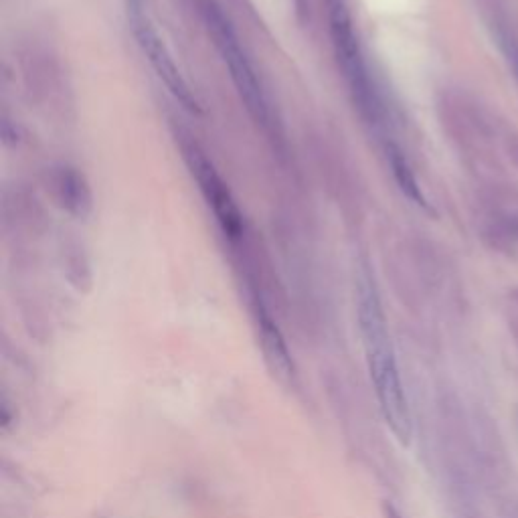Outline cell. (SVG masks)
<instances>
[{
  "label": "cell",
  "mask_w": 518,
  "mask_h": 518,
  "mask_svg": "<svg viewBox=\"0 0 518 518\" xmlns=\"http://www.w3.org/2000/svg\"><path fill=\"white\" fill-rule=\"evenodd\" d=\"M359 324L363 332V342L367 351L371 379L375 383L377 399L387 425L401 444L411 440V413L407 397L401 385L399 369L395 363V353L387 332V320L381 306L379 290L371 272L365 268L359 278Z\"/></svg>",
  "instance_id": "cell-1"
},
{
  "label": "cell",
  "mask_w": 518,
  "mask_h": 518,
  "mask_svg": "<svg viewBox=\"0 0 518 518\" xmlns=\"http://www.w3.org/2000/svg\"><path fill=\"white\" fill-rule=\"evenodd\" d=\"M201 13L205 19V25L213 37L215 47L221 53L223 63L229 69V75L235 83V88L241 96V100L245 102L247 112L251 114V118L257 124H270V108H268V100L266 94L262 90V83H259L255 69L249 61V57L245 55L239 37L235 33V29L231 27V21L225 17V13L213 3V0H203L201 5Z\"/></svg>",
  "instance_id": "cell-2"
},
{
  "label": "cell",
  "mask_w": 518,
  "mask_h": 518,
  "mask_svg": "<svg viewBox=\"0 0 518 518\" xmlns=\"http://www.w3.org/2000/svg\"><path fill=\"white\" fill-rule=\"evenodd\" d=\"M330 37L338 67L344 79H347L355 104L371 124H379L381 104L373 88L371 73L355 33L351 13L344 7L342 0H330Z\"/></svg>",
  "instance_id": "cell-3"
},
{
  "label": "cell",
  "mask_w": 518,
  "mask_h": 518,
  "mask_svg": "<svg viewBox=\"0 0 518 518\" xmlns=\"http://www.w3.org/2000/svg\"><path fill=\"white\" fill-rule=\"evenodd\" d=\"M128 21L132 27V33L138 41V47L150 61L152 69L160 77V81L166 85V90L172 94L187 112L191 114H201V106L197 98L193 96L189 83L181 75L175 59H172L168 47L160 39L158 31L154 29L148 13L144 11L142 0H128Z\"/></svg>",
  "instance_id": "cell-4"
},
{
  "label": "cell",
  "mask_w": 518,
  "mask_h": 518,
  "mask_svg": "<svg viewBox=\"0 0 518 518\" xmlns=\"http://www.w3.org/2000/svg\"><path fill=\"white\" fill-rule=\"evenodd\" d=\"M185 158L189 162V168L193 172V177L199 183V189L213 211L221 231L225 237L237 241L243 235V217L241 211L227 187V183L221 179L215 164L205 156V152L197 144H187L185 146Z\"/></svg>",
  "instance_id": "cell-5"
},
{
  "label": "cell",
  "mask_w": 518,
  "mask_h": 518,
  "mask_svg": "<svg viewBox=\"0 0 518 518\" xmlns=\"http://www.w3.org/2000/svg\"><path fill=\"white\" fill-rule=\"evenodd\" d=\"M51 191L61 209L75 217H88L92 211V191L77 168L57 166L51 172Z\"/></svg>",
  "instance_id": "cell-6"
},
{
  "label": "cell",
  "mask_w": 518,
  "mask_h": 518,
  "mask_svg": "<svg viewBox=\"0 0 518 518\" xmlns=\"http://www.w3.org/2000/svg\"><path fill=\"white\" fill-rule=\"evenodd\" d=\"M257 316H259V330H262L264 351H266V357H268L272 369L282 377H290L292 363H290L286 342H284L278 326L274 324V320L270 318V314L264 308H259Z\"/></svg>",
  "instance_id": "cell-7"
},
{
  "label": "cell",
  "mask_w": 518,
  "mask_h": 518,
  "mask_svg": "<svg viewBox=\"0 0 518 518\" xmlns=\"http://www.w3.org/2000/svg\"><path fill=\"white\" fill-rule=\"evenodd\" d=\"M387 154H389V164H391V170H393V177H395V181H397L401 193H403L409 201H413L415 205L427 207L425 197H423V193H421V187H419V183H417V179H415V175H413V170H411L407 158L403 156V152H401L397 146H389Z\"/></svg>",
  "instance_id": "cell-8"
},
{
  "label": "cell",
  "mask_w": 518,
  "mask_h": 518,
  "mask_svg": "<svg viewBox=\"0 0 518 518\" xmlns=\"http://www.w3.org/2000/svg\"><path fill=\"white\" fill-rule=\"evenodd\" d=\"M508 59L512 61V67H514V71H516V75H518V45L508 47Z\"/></svg>",
  "instance_id": "cell-9"
}]
</instances>
